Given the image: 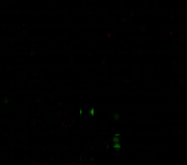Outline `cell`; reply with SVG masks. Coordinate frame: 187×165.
Listing matches in <instances>:
<instances>
[{
	"label": "cell",
	"mask_w": 187,
	"mask_h": 165,
	"mask_svg": "<svg viewBox=\"0 0 187 165\" xmlns=\"http://www.w3.org/2000/svg\"><path fill=\"white\" fill-rule=\"evenodd\" d=\"M95 114V110L94 109H90V116H94Z\"/></svg>",
	"instance_id": "obj_2"
},
{
	"label": "cell",
	"mask_w": 187,
	"mask_h": 165,
	"mask_svg": "<svg viewBox=\"0 0 187 165\" xmlns=\"http://www.w3.org/2000/svg\"><path fill=\"white\" fill-rule=\"evenodd\" d=\"M114 142H115V145H114V148H115V149H116V150H119V149H120V145H119V136H115V137H114Z\"/></svg>",
	"instance_id": "obj_1"
}]
</instances>
